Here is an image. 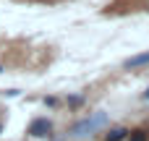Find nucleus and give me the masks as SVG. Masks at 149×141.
Here are the masks:
<instances>
[{"label":"nucleus","mask_w":149,"mask_h":141,"mask_svg":"<svg viewBox=\"0 0 149 141\" xmlns=\"http://www.w3.org/2000/svg\"><path fill=\"white\" fill-rule=\"evenodd\" d=\"M52 131V123L47 120V118H37V120H31V126H29V136H34V139H42V136H47Z\"/></svg>","instance_id":"f257e3e1"},{"label":"nucleus","mask_w":149,"mask_h":141,"mask_svg":"<svg viewBox=\"0 0 149 141\" xmlns=\"http://www.w3.org/2000/svg\"><path fill=\"white\" fill-rule=\"evenodd\" d=\"M105 123V115H97V118H92V120H84V123H79L76 128H73V136H86V131H94L97 126H102Z\"/></svg>","instance_id":"f03ea898"},{"label":"nucleus","mask_w":149,"mask_h":141,"mask_svg":"<svg viewBox=\"0 0 149 141\" xmlns=\"http://www.w3.org/2000/svg\"><path fill=\"white\" fill-rule=\"evenodd\" d=\"M141 65H149V52H141V55H134L126 60V68H141Z\"/></svg>","instance_id":"7ed1b4c3"},{"label":"nucleus","mask_w":149,"mask_h":141,"mask_svg":"<svg viewBox=\"0 0 149 141\" xmlns=\"http://www.w3.org/2000/svg\"><path fill=\"white\" fill-rule=\"evenodd\" d=\"M128 136V131L126 128H113V131H107L105 133V141H123Z\"/></svg>","instance_id":"20e7f679"},{"label":"nucleus","mask_w":149,"mask_h":141,"mask_svg":"<svg viewBox=\"0 0 149 141\" xmlns=\"http://www.w3.org/2000/svg\"><path fill=\"white\" fill-rule=\"evenodd\" d=\"M131 141H147V133H144V131H136V133L131 136Z\"/></svg>","instance_id":"39448f33"},{"label":"nucleus","mask_w":149,"mask_h":141,"mask_svg":"<svg viewBox=\"0 0 149 141\" xmlns=\"http://www.w3.org/2000/svg\"><path fill=\"white\" fill-rule=\"evenodd\" d=\"M144 97H147V99H149V89H147V94H144Z\"/></svg>","instance_id":"423d86ee"}]
</instances>
